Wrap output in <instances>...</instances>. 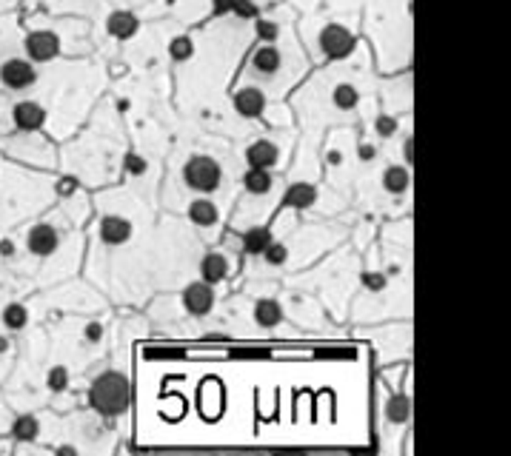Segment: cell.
<instances>
[{"instance_id":"6da1fadb","label":"cell","mask_w":511,"mask_h":456,"mask_svg":"<svg viewBox=\"0 0 511 456\" xmlns=\"http://www.w3.org/2000/svg\"><path fill=\"white\" fill-rule=\"evenodd\" d=\"M89 400H92L95 411H100L103 416H117L123 414L132 402V388H129V379L117 371H109V374H100L95 382H92V391H89Z\"/></svg>"},{"instance_id":"7a4b0ae2","label":"cell","mask_w":511,"mask_h":456,"mask_svg":"<svg viewBox=\"0 0 511 456\" xmlns=\"http://www.w3.org/2000/svg\"><path fill=\"white\" fill-rule=\"evenodd\" d=\"M183 177L197 191H215L220 186V166L212 157H192Z\"/></svg>"},{"instance_id":"3957f363","label":"cell","mask_w":511,"mask_h":456,"mask_svg":"<svg viewBox=\"0 0 511 456\" xmlns=\"http://www.w3.org/2000/svg\"><path fill=\"white\" fill-rule=\"evenodd\" d=\"M35 77H38L35 66L26 63V60H17V57L6 60V63L0 66V80H3V86H9V88H26V86L35 83Z\"/></svg>"},{"instance_id":"277c9868","label":"cell","mask_w":511,"mask_h":456,"mask_svg":"<svg viewBox=\"0 0 511 456\" xmlns=\"http://www.w3.org/2000/svg\"><path fill=\"white\" fill-rule=\"evenodd\" d=\"M351 46H354V38L346 32L343 26H326V29H323V35H320V49H323L328 57L340 60V57H346V54L351 52Z\"/></svg>"},{"instance_id":"5b68a950","label":"cell","mask_w":511,"mask_h":456,"mask_svg":"<svg viewBox=\"0 0 511 456\" xmlns=\"http://www.w3.org/2000/svg\"><path fill=\"white\" fill-rule=\"evenodd\" d=\"M183 306H186V311H189L192 317L208 314V311H212V306H215V291H212V285H208V283H195V285H189L186 294H183Z\"/></svg>"},{"instance_id":"8992f818","label":"cell","mask_w":511,"mask_h":456,"mask_svg":"<svg viewBox=\"0 0 511 456\" xmlns=\"http://www.w3.org/2000/svg\"><path fill=\"white\" fill-rule=\"evenodd\" d=\"M57 49H60V43L52 32H32L26 38V52L35 63H46V60H52L57 54Z\"/></svg>"},{"instance_id":"52a82bcc","label":"cell","mask_w":511,"mask_h":456,"mask_svg":"<svg viewBox=\"0 0 511 456\" xmlns=\"http://www.w3.org/2000/svg\"><path fill=\"white\" fill-rule=\"evenodd\" d=\"M43 120H46V111L38 103H17L15 106V126L20 132H35V129H40Z\"/></svg>"},{"instance_id":"ba28073f","label":"cell","mask_w":511,"mask_h":456,"mask_svg":"<svg viewBox=\"0 0 511 456\" xmlns=\"http://www.w3.org/2000/svg\"><path fill=\"white\" fill-rule=\"evenodd\" d=\"M57 249V231L52 226H38L29 231V251L38 254V257H46Z\"/></svg>"},{"instance_id":"9c48e42d","label":"cell","mask_w":511,"mask_h":456,"mask_svg":"<svg viewBox=\"0 0 511 456\" xmlns=\"http://www.w3.org/2000/svg\"><path fill=\"white\" fill-rule=\"evenodd\" d=\"M277 157H280L277 146L268 143V140H257V143L249 146V151H246V160H249L252 168H268V166L277 163Z\"/></svg>"},{"instance_id":"30bf717a","label":"cell","mask_w":511,"mask_h":456,"mask_svg":"<svg viewBox=\"0 0 511 456\" xmlns=\"http://www.w3.org/2000/svg\"><path fill=\"white\" fill-rule=\"evenodd\" d=\"M100 237L109 242V246H120L132 237V223L123 217H103L100 223Z\"/></svg>"},{"instance_id":"8fae6325","label":"cell","mask_w":511,"mask_h":456,"mask_svg":"<svg viewBox=\"0 0 511 456\" xmlns=\"http://www.w3.org/2000/svg\"><path fill=\"white\" fill-rule=\"evenodd\" d=\"M263 106H266V97H263L260 88H243V91H237V97H234V109L243 117H257L263 111Z\"/></svg>"},{"instance_id":"7c38bea8","label":"cell","mask_w":511,"mask_h":456,"mask_svg":"<svg viewBox=\"0 0 511 456\" xmlns=\"http://www.w3.org/2000/svg\"><path fill=\"white\" fill-rule=\"evenodd\" d=\"M200 274H203V280H206L208 285H212V283H220L226 274H229L226 257H223V254H206L203 262H200Z\"/></svg>"},{"instance_id":"4fadbf2b","label":"cell","mask_w":511,"mask_h":456,"mask_svg":"<svg viewBox=\"0 0 511 456\" xmlns=\"http://www.w3.org/2000/svg\"><path fill=\"white\" fill-rule=\"evenodd\" d=\"M252 66L260 74H275L280 69V52L275 46H260L254 52V57H252Z\"/></svg>"},{"instance_id":"5bb4252c","label":"cell","mask_w":511,"mask_h":456,"mask_svg":"<svg viewBox=\"0 0 511 456\" xmlns=\"http://www.w3.org/2000/svg\"><path fill=\"white\" fill-rule=\"evenodd\" d=\"M109 32L120 40H129L135 32H137V17L132 12H114L109 17Z\"/></svg>"},{"instance_id":"9a60e30c","label":"cell","mask_w":511,"mask_h":456,"mask_svg":"<svg viewBox=\"0 0 511 456\" xmlns=\"http://www.w3.org/2000/svg\"><path fill=\"white\" fill-rule=\"evenodd\" d=\"M317 200V191L309 186V182H294V186L286 191V205L294 208H309Z\"/></svg>"},{"instance_id":"2e32d148","label":"cell","mask_w":511,"mask_h":456,"mask_svg":"<svg viewBox=\"0 0 511 456\" xmlns=\"http://www.w3.org/2000/svg\"><path fill=\"white\" fill-rule=\"evenodd\" d=\"M254 320L263 325V328H275L280 320H283V311L275 299H260L257 308H254Z\"/></svg>"},{"instance_id":"e0dca14e","label":"cell","mask_w":511,"mask_h":456,"mask_svg":"<svg viewBox=\"0 0 511 456\" xmlns=\"http://www.w3.org/2000/svg\"><path fill=\"white\" fill-rule=\"evenodd\" d=\"M189 217L197 226H212V223H218V208L208 200H195L192 208H189Z\"/></svg>"},{"instance_id":"ac0fdd59","label":"cell","mask_w":511,"mask_h":456,"mask_svg":"<svg viewBox=\"0 0 511 456\" xmlns=\"http://www.w3.org/2000/svg\"><path fill=\"white\" fill-rule=\"evenodd\" d=\"M243 186L252 194H266L268 189H272V174H268V168H252L243 180Z\"/></svg>"},{"instance_id":"d6986e66","label":"cell","mask_w":511,"mask_h":456,"mask_svg":"<svg viewBox=\"0 0 511 456\" xmlns=\"http://www.w3.org/2000/svg\"><path fill=\"white\" fill-rule=\"evenodd\" d=\"M268 242H272V234H268V228H252V231L243 237V249H246L249 254H263Z\"/></svg>"},{"instance_id":"ffe728a7","label":"cell","mask_w":511,"mask_h":456,"mask_svg":"<svg viewBox=\"0 0 511 456\" xmlns=\"http://www.w3.org/2000/svg\"><path fill=\"white\" fill-rule=\"evenodd\" d=\"M38 431H40V425H38L35 416H20V419H15V425H12V434H15V439H20V442H32V439L38 437Z\"/></svg>"},{"instance_id":"44dd1931","label":"cell","mask_w":511,"mask_h":456,"mask_svg":"<svg viewBox=\"0 0 511 456\" xmlns=\"http://www.w3.org/2000/svg\"><path fill=\"white\" fill-rule=\"evenodd\" d=\"M383 182H386V189L392 191V194H403L409 189V171L400 168V166H395V168H388L383 174Z\"/></svg>"},{"instance_id":"7402d4cb","label":"cell","mask_w":511,"mask_h":456,"mask_svg":"<svg viewBox=\"0 0 511 456\" xmlns=\"http://www.w3.org/2000/svg\"><path fill=\"white\" fill-rule=\"evenodd\" d=\"M26 320H29V314H26V308L23 306H6V311H3V322H6V328H12V331H20L23 325H26Z\"/></svg>"},{"instance_id":"603a6c76","label":"cell","mask_w":511,"mask_h":456,"mask_svg":"<svg viewBox=\"0 0 511 456\" xmlns=\"http://www.w3.org/2000/svg\"><path fill=\"white\" fill-rule=\"evenodd\" d=\"M409 400L406 397H395V400H388V405H386V414H388V419L392 422H406L409 419Z\"/></svg>"},{"instance_id":"cb8c5ba5","label":"cell","mask_w":511,"mask_h":456,"mask_svg":"<svg viewBox=\"0 0 511 456\" xmlns=\"http://www.w3.org/2000/svg\"><path fill=\"white\" fill-rule=\"evenodd\" d=\"M169 52H171L174 60H189L195 49H192V40L189 38H177V40H171V49Z\"/></svg>"},{"instance_id":"d4e9b609","label":"cell","mask_w":511,"mask_h":456,"mask_svg":"<svg viewBox=\"0 0 511 456\" xmlns=\"http://www.w3.org/2000/svg\"><path fill=\"white\" fill-rule=\"evenodd\" d=\"M335 103H337L340 109H351V106L357 103V91H354L351 86H337V91H335Z\"/></svg>"},{"instance_id":"484cf974","label":"cell","mask_w":511,"mask_h":456,"mask_svg":"<svg viewBox=\"0 0 511 456\" xmlns=\"http://www.w3.org/2000/svg\"><path fill=\"white\" fill-rule=\"evenodd\" d=\"M263 254H266V260L272 262V265H283V262H286V257H289V251L280 246V242H268Z\"/></svg>"},{"instance_id":"4316f807","label":"cell","mask_w":511,"mask_h":456,"mask_svg":"<svg viewBox=\"0 0 511 456\" xmlns=\"http://www.w3.org/2000/svg\"><path fill=\"white\" fill-rule=\"evenodd\" d=\"M69 385V371L66 368H52L49 371V388L52 391H63Z\"/></svg>"},{"instance_id":"83f0119b","label":"cell","mask_w":511,"mask_h":456,"mask_svg":"<svg viewBox=\"0 0 511 456\" xmlns=\"http://www.w3.org/2000/svg\"><path fill=\"white\" fill-rule=\"evenodd\" d=\"M231 12H237L240 17H254V15H257V6L252 3V0H234Z\"/></svg>"},{"instance_id":"f1b7e54d","label":"cell","mask_w":511,"mask_h":456,"mask_svg":"<svg viewBox=\"0 0 511 456\" xmlns=\"http://www.w3.org/2000/svg\"><path fill=\"white\" fill-rule=\"evenodd\" d=\"M257 35H260L263 40H275V38H277V26L268 23V20H260V23H257Z\"/></svg>"},{"instance_id":"f546056e","label":"cell","mask_w":511,"mask_h":456,"mask_svg":"<svg viewBox=\"0 0 511 456\" xmlns=\"http://www.w3.org/2000/svg\"><path fill=\"white\" fill-rule=\"evenodd\" d=\"M377 132H380V134H392V132H395V120L380 117V120H377Z\"/></svg>"},{"instance_id":"4dcf8cb0","label":"cell","mask_w":511,"mask_h":456,"mask_svg":"<svg viewBox=\"0 0 511 456\" xmlns=\"http://www.w3.org/2000/svg\"><path fill=\"white\" fill-rule=\"evenodd\" d=\"M126 168H132L135 174H140V171L146 168V163H143V160H140L137 155H132V157H126Z\"/></svg>"},{"instance_id":"1f68e13d","label":"cell","mask_w":511,"mask_h":456,"mask_svg":"<svg viewBox=\"0 0 511 456\" xmlns=\"http://www.w3.org/2000/svg\"><path fill=\"white\" fill-rule=\"evenodd\" d=\"M231 6H234V0H215V12H218V15L231 12Z\"/></svg>"},{"instance_id":"d6a6232c","label":"cell","mask_w":511,"mask_h":456,"mask_svg":"<svg viewBox=\"0 0 511 456\" xmlns=\"http://www.w3.org/2000/svg\"><path fill=\"white\" fill-rule=\"evenodd\" d=\"M57 191H60V194H72V191H75V180H72V177L63 180V186H57Z\"/></svg>"},{"instance_id":"836d02e7","label":"cell","mask_w":511,"mask_h":456,"mask_svg":"<svg viewBox=\"0 0 511 456\" xmlns=\"http://www.w3.org/2000/svg\"><path fill=\"white\" fill-rule=\"evenodd\" d=\"M12 251H15V246H12L9 239H3V242H0V254H3V257H9Z\"/></svg>"},{"instance_id":"e575fe53","label":"cell","mask_w":511,"mask_h":456,"mask_svg":"<svg viewBox=\"0 0 511 456\" xmlns=\"http://www.w3.org/2000/svg\"><path fill=\"white\" fill-rule=\"evenodd\" d=\"M0 351H6V340L3 337H0Z\"/></svg>"}]
</instances>
